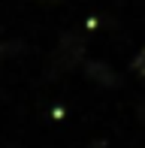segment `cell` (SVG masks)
<instances>
[{
    "label": "cell",
    "instance_id": "1",
    "mask_svg": "<svg viewBox=\"0 0 145 148\" xmlns=\"http://www.w3.org/2000/svg\"><path fill=\"white\" fill-rule=\"evenodd\" d=\"M79 55H82V42H79L72 33H67V36L61 39V49L55 51V58H49V70H55V73L70 70V66L79 60Z\"/></svg>",
    "mask_w": 145,
    "mask_h": 148
},
{
    "label": "cell",
    "instance_id": "2",
    "mask_svg": "<svg viewBox=\"0 0 145 148\" xmlns=\"http://www.w3.org/2000/svg\"><path fill=\"white\" fill-rule=\"evenodd\" d=\"M133 70H136V76H142V79H145V49L133 58Z\"/></svg>",
    "mask_w": 145,
    "mask_h": 148
},
{
    "label": "cell",
    "instance_id": "3",
    "mask_svg": "<svg viewBox=\"0 0 145 148\" xmlns=\"http://www.w3.org/2000/svg\"><path fill=\"white\" fill-rule=\"evenodd\" d=\"M88 148H106V142H103V139H97V142H91Z\"/></svg>",
    "mask_w": 145,
    "mask_h": 148
}]
</instances>
